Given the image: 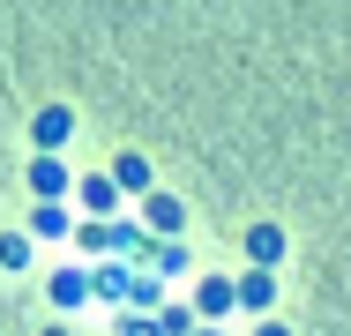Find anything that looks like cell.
I'll return each mask as SVG.
<instances>
[{"mask_svg":"<svg viewBox=\"0 0 351 336\" xmlns=\"http://www.w3.org/2000/svg\"><path fill=\"white\" fill-rule=\"evenodd\" d=\"M112 187H149V157L142 149H120L112 157Z\"/></svg>","mask_w":351,"mask_h":336,"instance_id":"obj_4","label":"cell"},{"mask_svg":"<svg viewBox=\"0 0 351 336\" xmlns=\"http://www.w3.org/2000/svg\"><path fill=\"white\" fill-rule=\"evenodd\" d=\"M45 336H68V329H45Z\"/></svg>","mask_w":351,"mask_h":336,"instance_id":"obj_16","label":"cell"},{"mask_svg":"<svg viewBox=\"0 0 351 336\" xmlns=\"http://www.w3.org/2000/svg\"><path fill=\"white\" fill-rule=\"evenodd\" d=\"M30 195L60 202V195H68V165H60V157H38V165H30Z\"/></svg>","mask_w":351,"mask_h":336,"instance_id":"obj_2","label":"cell"},{"mask_svg":"<svg viewBox=\"0 0 351 336\" xmlns=\"http://www.w3.org/2000/svg\"><path fill=\"white\" fill-rule=\"evenodd\" d=\"M195 307H202V314H224V307H232V276H202V299H195Z\"/></svg>","mask_w":351,"mask_h":336,"instance_id":"obj_9","label":"cell"},{"mask_svg":"<svg viewBox=\"0 0 351 336\" xmlns=\"http://www.w3.org/2000/svg\"><path fill=\"white\" fill-rule=\"evenodd\" d=\"M254 336H291V329H284V322H262V329H254Z\"/></svg>","mask_w":351,"mask_h":336,"instance_id":"obj_13","label":"cell"},{"mask_svg":"<svg viewBox=\"0 0 351 336\" xmlns=\"http://www.w3.org/2000/svg\"><path fill=\"white\" fill-rule=\"evenodd\" d=\"M30 232H38V239H60V232H68V209H60V202H38V209H30Z\"/></svg>","mask_w":351,"mask_h":336,"instance_id":"obj_6","label":"cell"},{"mask_svg":"<svg viewBox=\"0 0 351 336\" xmlns=\"http://www.w3.org/2000/svg\"><path fill=\"white\" fill-rule=\"evenodd\" d=\"M82 202H90V209L105 217V209L120 202V187H112V172H90V180H82Z\"/></svg>","mask_w":351,"mask_h":336,"instance_id":"obj_7","label":"cell"},{"mask_svg":"<svg viewBox=\"0 0 351 336\" xmlns=\"http://www.w3.org/2000/svg\"><path fill=\"white\" fill-rule=\"evenodd\" d=\"M247 247H254V262H277V254H284V232L262 224V232H247Z\"/></svg>","mask_w":351,"mask_h":336,"instance_id":"obj_10","label":"cell"},{"mask_svg":"<svg viewBox=\"0 0 351 336\" xmlns=\"http://www.w3.org/2000/svg\"><path fill=\"white\" fill-rule=\"evenodd\" d=\"M128 336H157V329H149V322H128Z\"/></svg>","mask_w":351,"mask_h":336,"instance_id":"obj_14","label":"cell"},{"mask_svg":"<svg viewBox=\"0 0 351 336\" xmlns=\"http://www.w3.org/2000/svg\"><path fill=\"white\" fill-rule=\"evenodd\" d=\"M239 299H247V307L262 314V307L277 299V276H269V269H247V276H239Z\"/></svg>","mask_w":351,"mask_h":336,"instance_id":"obj_5","label":"cell"},{"mask_svg":"<svg viewBox=\"0 0 351 336\" xmlns=\"http://www.w3.org/2000/svg\"><path fill=\"white\" fill-rule=\"evenodd\" d=\"M30 134H38V157H53V149L75 134V112H68V105H45V112L30 120Z\"/></svg>","mask_w":351,"mask_h":336,"instance_id":"obj_1","label":"cell"},{"mask_svg":"<svg viewBox=\"0 0 351 336\" xmlns=\"http://www.w3.org/2000/svg\"><path fill=\"white\" fill-rule=\"evenodd\" d=\"M180 224H187V209H180V195H149V232H165V239H172Z\"/></svg>","mask_w":351,"mask_h":336,"instance_id":"obj_3","label":"cell"},{"mask_svg":"<svg viewBox=\"0 0 351 336\" xmlns=\"http://www.w3.org/2000/svg\"><path fill=\"white\" fill-rule=\"evenodd\" d=\"M53 299H60V307L90 299V276H82V269H53Z\"/></svg>","mask_w":351,"mask_h":336,"instance_id":"obj_8","label":"cell"},{"mask_svg":"<svg viewBox=\"0 0 351 336\" xmlns=\"http://www.w3.org/2000/svg\"><path fill=\"white\" fill-rule=\"evenodd\" d=\"M195 336H224V329H195Z\"/></svg>","mask_w":351,"mask_h":336,"instance_id":"obj_15","label":"cell"},{"mask_svg":"<svg viewBox=\"0 0 351 336\" xmlns=\"http://www.w3.org/2000/svg\"><path fill=\"white\" fill-rule=\"evenodd\" d=\"M23 262H30V247H23L15 232H0V269H23Z\"/></svg>","mask_w":351,"mask_h":336,"instance_id":"obj_12","label":"cell"},{"mask_svg":"<svg viewBox=\"0 0 351 336\" xmlns=\"http://www.w3.org/2000/svg\"><path fill=\"white\" fill-rule=\"evenodd\" d=\"M157 329H165V336H187V329H195V314H187V307H165V314H157Z\"/></svg>","mask_w":351,"mask_h":336,"instance_id":"obj_11","label":"cell"}]
</instances>
